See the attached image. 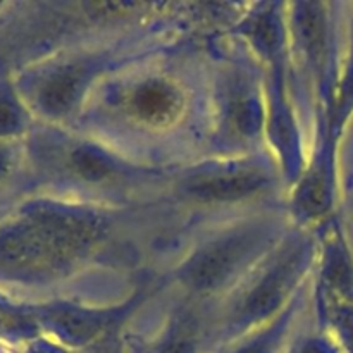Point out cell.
<instances>
[{
    "mask_svg": "<svg viewBox=\"0 0 353 353\" xmlns=\"http://www.w3.org/2000/svg\"><path fill=\"white\" fill-rule=\"evenodd\" d=\"M103 236L100 219L76 210H41L0 240V261L14 271L45 274L83 259Z\"/></svg>",
    "mask_w": 353,
    "mask_h": 353,
    "instance_id": "6da1fadb",
    "label": "cell"
},
{
    "mask_svg": "<svg viewBox=\"0 0 353 353\" xmlns=\"http://www.w3.org/2000/svg\"><path fill=\"white\" fill-rule=\"evenodd\" d=\"M254 247L255 236L252 233L230 234L214 241L186 265V283L195 292H212L236 272Z\"/></svg>",
    "mask_w": 353,
    "mask_h": 353,
    "instance_id": "7a4b0ae2",
    "label": "cell"
},
{
    "mask_svg": "<svg viewBox=\"0 0 353 353\" xmlns=\"http://www.w3.org/2000/svg\"><path fill=\"white\" fill-rule=\"evenodd\" d=\"M126 109L140 123L148 126H165L178 117L181 95L171 83L150 79L131 90L126 99Z\"/></svg>",
    "mask_w": 353,
    "mask_h": 353,
    "instance_id": "3957f363",
    "label": "cell"
},
{
    "mask_svg": "<svg viewBox=\"0 0 353 353\" xmlns=\"http://www.w3.org/2000/svg\"><path fill=\"white\" fill-rule=\"evenodd\" d=\"M265 179L252 171H212L185 183V193L200 202H219L252 195L264 186Z\"/></svg>",
    "mask_w": 353,
    "mask_h": 353,
    "instance_id": "277c9868",
    "label": "cell"
},
{
    "mask_svg": "<svg viewBox=\"0 0 353 353\" xmlns=\"http://www.w3.org/2000/svg\"><path fill=\"white\" fill-rule=\"evenodd\" d=\"M85 76L86 69L83 68L59 69L41 86L40 102L43 109L52 114H61L71 109L81 93Z\"/></svg>",
    "mask_w": 353,
    "mask_h": 353,
    "instance_id": "5b68a950",
    "label": "cell"
},
{
    "mask_svg": "<svg viewBox=\"0 0 353 353\" xmlns=\"http://www.w3.org/2000/svg\"><path fill=\"white\" fill-rule=\"evenodd\" d=\"M68 165L79 179L92 183L109 181L116 178L119 171L117 164L109 155L92 147H76L69 154Z\"/></svg>",
    "mask_w": 353,
    "mask_h": 353,
    "instance_id": "8992f818",
    "label": "cell"
},
{
    "mask_svg": "<svg viewBox=\"0 0 353 353\" xmlns=\"http://www.w3.org/2000/svg\"><path fill=\"white\" fill-rule=\"evenodd\" d=\"M338 327L345 338L348 352L353 353V307H341L336 314Z\"/></svg>",
    "mask_w": 353,
    "mask_h": 353,
    "instance_id": "52a82bcc",
    "label": "cell"
},
{
    "mask_svg": "<svg viewBox=\"0 0 353 353\" xmlns=\"http://www.w3.org/2000/svg\"><path fill=\"white\" fill-rule=\"evenodd\" d=\"M3 165H6V159H3V155L0 154V172L3 171Z\"/></svg>",
    "mask_w": 353,
    "mask_h": 353,
    "instance_id": "ba28073f",
    "label": "cell"
},
{
    "mask_svg": "<svg viewBox=\"0 0 353 353\" xmlns=\"http://www.w3.org/2000/svg\"><path fill=\"white\" fill-rule=\"evenodd\" d=\"M37 353H57V352H52V350H38Z\"/></svg>",
    "mask_w": 353,
    "mask_h": 353,
    "instance_id": "9c48e42d",
    "label": "cell"
}]
</instances>
